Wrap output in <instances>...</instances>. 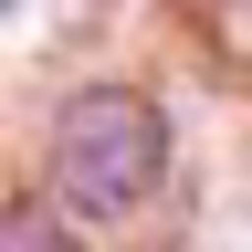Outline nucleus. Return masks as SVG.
Masks as SVG:
<instances>
[{
	"mask_svg": "<svg viewBox=\"0 0 252 252\" xmlns=\"http://www.w3.org/2000/svg\"><path fill=\"white\" fill-rule=\"evenodd\" d=\"M168 168V126L137 84H84L53 116V200L74 220H126Z\"/></svg>",
	"mask_w": 252,
	"mask_h": 252,
	"instance_id": "f257e3e1",
	"label": "nucleus"
},
{
	"mask_svg": "<svg viewBox=\"0 0 252 252\" xmlns=\"http://www.w3.org/2000/svg\"><path fill=\"white\" fill-rule=\"evenodd\" d=\"M0 252H74L53 189H11V200H0Z\"/></svg>",
	"mask_w": 252,
	"mask_h": 252,
	"instance_id": "f03ea898",
	"label": "nucleus"
}]
</instances>
